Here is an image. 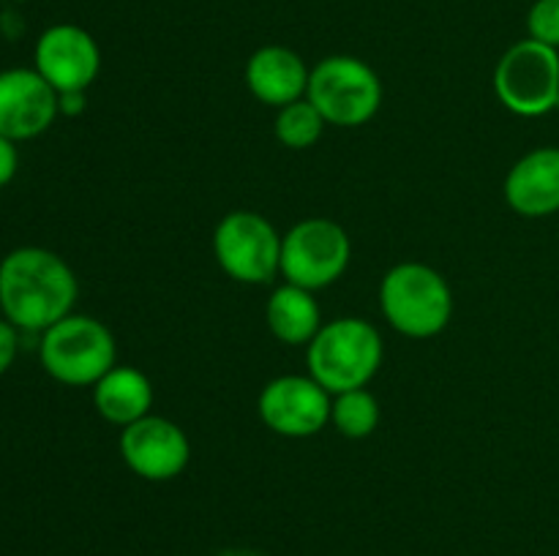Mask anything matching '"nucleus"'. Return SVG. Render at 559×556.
<instances>
[{"label": "nucleus", "mask_w": 559, "mask_h": 556, "mask_svg": "<svg viewBox=\"0 0 559 556\" xmlns=\"http://www.w3.org/2000/svg\"><path fill=\"white\" fill-rule=\"evenodd\" d=\"M309 76L311 71L306 69L304 58L278 44L257 49L246 63V85L251 96L276 109L306 98Z\"/></svg>", "instance_id": "obj_14"}, {"label": "nucleus", "mask_w": 559, "mask_h": 556, "mask_svg": "<svg viewBox=\"0 0 559 556\" xmlns=\"http://www.w3.org/2000/svg\"><path fill=\"white\" fill-rule=\"evenodd\" d=\"M331 423L347 439H366L374 434L380 423V403L366 387L338 392L331 409Z\"/></svg>", "instance_id": "obj_17"}, {"label": "nucleus", "mask_w": 559, "mask_h": 556, "mask_svg": "<svg viewBox=\"0 0 559 556\" xmlns=\"http://www.w3.org/2000/svg\"><path fill=\"white\" fill-rule=\"evenodd\" d=\"M380 309L402 336L431 338L440 336L451 322L453 292L435 267L424 262H402L382 278Z\"/></svg>", "instance_id": "obj_2"}, {"label": "nucleus", "mask_w": 559, "mask_h": 556, "mask_svg": "<svg viewBox=\"0 0 559 556\" xmlns=\"http://www.w3.org/2000/svg\"><path fill=\"white\" fill-rule=\"evenodd\" d=\"M20 352V330L9 319H0V376L14 365Z\"/></svg>", "instance_id": "obj_20"}, {"label": "nucleus", "mask_w": 559, "mask_h": 556, "mask_svg": "<svg viewBox=\"0 0 559 556\" xmlns=\"http://www.w3.org/2000/svg\"><path fill=\"white\" fill-rule=\"evenodd\" d=\"M306 98L320 109L325 123L355 129L377 114L382 85L369 63L349 55H333L311 69Z\"/></svg>", "instance_id": "obj_5"}, {"label": "nucleus", "mask_w": 559, "mask_h": 556, "mask_svg": "<svg viewBox=\"0 0 559 556\" xmlns=\"http://www.w3.org/2000/svg\"><path fill=\"white\" fill-rule=\"evenodd\" d=\"M58 114V90L36 69L0 71V136L11 142L36 140Z\"/></svg>", "instance_id": "obj_11"}, {"label": "nucleus", "mask_w": 559, "mask_h": 556, "mask_svg": "<svg viewBox=\"0 0 559 556\" xmlns=\"http://www.w3.org/2000/svg\"><path fill=\"white\" fill-rule=\"evenodd\" d=\"M495 93L506 109L540 118L559 107V49L535 38L513 44L495 69Z\"/></svg>", "instance_id": "obj_6"}, {"label": "nucleus", "mask_w": 559, "mask_h": 556, "mask_svg": "<svg viewBox=\"0 0 559 556\" xmlns=\"http://www.w3.org/2000/svg\"><path fill=\"white\" fill-rule=\"evenodd\" d=\"M120 458L142 480L167 483L191 461V442L178 423L158 414H145L120 431Z\"/></svg>", "instance_id": "obj_10"}, {"label": "nucleus", "mask_w": 559, "mask_h": 556, "mask_svg": "<svg viewBox=\"0 0 559 556\" xmlns=\"http://www.w3.org/2000/svg\"><path fill=\"white\" fill-rule=\"evenodd\" d=\"M267 327L273 336L289 347H309L322 327L320 305H317L314 292L295 283H284L267 300Z\"/></svg>", "instance_id": "obj_16"}, {"label": "nucleus", "mask_w": 559, "mask_h": 556, "mask_svg": "<svg viewBox=\"0 0 559 556\" xmlns=\"http://www.w3.org/2000/svg\"><path fill=\"white\" fill-rule=\"evenodd\" d=\"M76 294L74 270L55 251L22 245L0 262V311L16 330H49L71 314Z\"/></svg>", "instance_id": "obj_1"}, {"label": "nucleus", "mask_w": 559, "mask_h": 556, "mask_svg": "<svg viewBox=\"0 0 559 556\" xmlns=\"http://www.w3.org/2000/svg\"><path fill=\"white\" fill-rule=\"evenodd\" d=\"M102 69L98 44L85 27L52 25L36 41V71L60 93H85Z\"/></svg>", "instance_id": "obj_12"}, {"label": "nucleus", "mask_w": 559, "mask_h": 556, "mask_svg": "<svg viewBox=\"0 0 559 556\" xmlns=\"http://www.w3.org/2000/svg\"><path fill=\"white\" fill-rule=\"evenodd\" d=\"M93 403L107 423L126 428L151 414L153 385L140 368L115 365L93 385Z\"/></svg>", "instance_id": "obj_15"}, {"label": "nucleus", "mask_w": 559, "mask_h": 556, "mask_svg": "<svg viewBox=\"0 0 559 556\" xmlns=\"http://www.w3.org/2000/svg\"><path fill=\"white\" fill-rule=\"evenodd\" d=\"M353 256L349 234L328 218H306L282 238V276L309 292L344 276Z\"/></svg>", "instance_id": "obj_8"}, {"label": "nucleus", "mask_w": 559, "mask_h": 556, "mask_svg": "<svg viewBox=\"0 0 559 556\" xmlns=\"http://www.w3.org/2000/svg\"><path fill=\"white\" fill-rule=\"evenodd\" d=\"M530 38L559 49V0H535L527 14Z\"/></svg>", "instance_id": "obj_19"}, {"label": "nucleus", "mask_w": 559, "mask_h": 556, "mask_svg": "<svg viewBox=\"0 0 559 556\" xmlns=\"http://www.w3.org/2000/svg\"><path fill=\"white\" fill-rule=\"evenodd\" d=\"M260 418L273 434L289 439L314 436L331 423V392L314 376H276L260 392Z\"/></svg>", "instance_id": "obj_9"}, {"label": "nucleus", "mask_w": 559, "mask_h": 556, "mask_svg": "<svg viewBox=\"0 0 559 556\" xmlns=\"http://www.w3.org/2000/svg\"><path fill=\"white\" fill-rule=\"evenodd\" d=\"M16 169H20V153H16V142L0 136V189L14 180Z\"/></svg>", "instance_id": "obj_21"}, {"label": "nucleus", "mask_w": 559, "mask_h": 556, "mask_svg": "<svg viewBox=\"0 0 559 556\" xmlns=\"http://www.w3.org/2000/svg\"><path fill=\"white\" fill-rule=\"evenodd\" d=\"M58 104L63 114H80L85 109V93H60Z\"/></svg>", "instance_id": "obj_22"}, {"label": "nucleus", "mask_w": 559, "mask_h": 556, "mask_svg": "<svg viewBox=\"0 0 559 556\" xmlns=\"http://www.w3.org/2000/svg\"><path fill=\"white\" fill-rule=\"evenodd\" d=\"M216 262L240 283H271L282 273V238L265 216L233 210L213 232Z\"/></svg>", "instance_id": "obj_7"}, {"label": "nucleus", "mask_w": 559, "mask_h": 556, "mask_svg": "<svg viewBox=\"0 0 559 556\" xmlns=\"http://www.w3.org/2000/svg\"><path fill=\"white\" fill-rule=\"evenodd\" d=\"M38 358L55 382L87 387L115 368L118 347L109 327L96 316L69 314L41 333Z\"/></svg>", "instance_id": "obj_4"}, {"label": "nucleus", "mask_w": 559, "mask_h": 556, "mask_svg": "<svg viewBox=\"0 0 559 556\" xmlns=\"http://www.w3.org/2000/svg\"><path fill=\"white\" fill-rule=\"evenodd\" d=\"M506 202L524 218L559 213V147H538L511 167Z\"/></svg>", "instance_id": "obj_13"}, {"label": "nucleus", "mask_w": 559, "mask_h": 556, "mask_svg": "<svg viewBox=\"0 0 559 556\" xmlns=\"http://www.w3.org/2000/svg\"><path fill=\"white\" fill-rule=\"evenodd\" d=\"M322 131H325V118H322L320 109L309 98H300V101H293L278 109L276 140L284 147H289V150L314 147L320 142Z\"/></svg>", "instance_id": "obj_18"}, {"label": "nucleus", "mask_w": 559, "mask_h": 556, "mask_svg": "<svg viewBox=\"0 0 559 556\" xmlns=\"http://www.w3.org/2000/svg\"><path fill=\"white\" fill-rule=\"evenodd\" d=\"M380 365V333L358 316L328 322L309 343V376H314L331 396L366 387Z\"/></svg>", "instance_id": "obj_3"}]
</instances>
